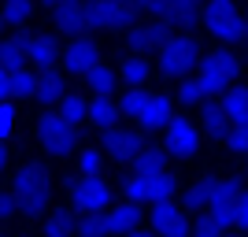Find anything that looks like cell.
Listing matches in <instances>:
<instances>
[{
    "label": "cell",
    "mask_w": 248,
    "mask_h": 237,
    "mask_svg": "<svg viewBox=\"0 0 248 237\" xmlns=\"http://www.w3.org/2000/svg\"><path fill=\"white\" fill-rule=\"evenodd\" d=\"M145 15L137 0H85V30H130Z\"/></svg>",
    "instance_id": "obj_3"
},
{
    "label": "cell",
    "mask_w": 248,
    "mask_h": 237,
    "mask_svg": "<svg viewBox=\"0 0 248 237\" xmlns=\"http://www.w3.org/2000/svg\"><path fill=\"white\" fill-rule=\"evenodd\" d=\"M4 163H8V148H4V141H0V171H4Z\"/></svg>",
    "instance_id": "obj_43"
},
{
    "label": "cell",
    "mask_w": 248,
    "mask_h": 237,
    "mask_svg": "<svg viewBox=\"0 0 248 237\" xmlns=\"http://www.w3.org/2000/svg\"><path fill=\"white\" fill-rule=\"evenodd\" d=\"M8 89L11 96H37V74L19 67V71H8Z\"/></svg>",
    "instance_id": "obj_27"
},
{
    "label": "cell",
    "mask_w": 248,
    "mask_h": 237,
    "mask_svg": "<svg viewBox=\"0 0 248 237\" xmlns=\"http://www.w3.org/2000/svg\"><path fill=\"white\" fill-rule=\"evenodd\" d=\"M211 96H215V93L204 85L200 74H197V78H186V82L178 85V100H182V104H207Z\"/></svg>",
    "instance_id": "obj_28"
},
{
    "label": "cell",
    "mask_w": 248,
    "mask_h": 237,
    "mask_svg": "<svg viewBox=\"0 0 248 237\" xmlns=\"http://www.w3.org/2000/svg\"><path fill=\"white\" fill-rule=\"evenodd\" d=\"M30 60V37L26 33H15V37H4L0 41V67L4 71H19Z\"/></svg>",
    "instance_id": "obj_17"
},
{
    "label": "cell",
    "mask_w": 248,
    "mask_h": 237,
    "mask_svg": "<svg viewBox=\"0 0 248 237\" xmlns=\"http://www.w3.org/2000/svg\"><path fill=\"white\" fill-rule=\"evenodd\" d=\"M74 230H78V237H111V226H108V215H104V211L82 215L74 222Z\"/></svg>",
    "instance_id": "obj_29"
},
{
    "label": "cell",
    "mask_w": 248,
    "mask_h": 237,
    "mask_svg": "<svg viewBox=\"0 0 248 237\" xmlns=\"http://www.w3.org/2000/svg\"><path fill=\"white\" fill-rule=\"evenodd\" d=\"M126 237H155V234H148V230H141V226H137V230H130Z\"/></svg>",
    "instance_id": "obj_42"
},
{
    "label": "cell",
    "mask_w": 248,
    "mask_h": 237,
    "mask_svg": "<svg viewBox=\"0 0 248 237\" xmlns=\"http://www.w3.org/2000/svg\"><path fill=\"white\" fill-rule=\"evenodd\" d=\"M148 93H141V89H130V93L119 100V111L126 115V119H137V111H141V104H145Z\"/></svg>",
    "instance_id": "obj_34"
},
{
    "label": "cell",
    "mask_w": 248,
    "mask_h": 237,
    "mask_svg": "<svg viewBox=\"0 0 248 237\" xmlns=\"http://www.w3.org/2000/svg\"><path fill=\"white\" fill-rule=\"evenodd\" d=\"M96 63H100V52H96V45L89 41V37H82V33H78V37H71V41H67V48H63V67H67V74L85 78Z\"/></svg>",
    "instance_id": "obj_12"
},
{
    "label": "cell",
    "mask_w": 248,
    "mask_h": 237,
    "mask_svg": "<svg viewBox=\"0 0 248 237\" xmlns=\"http://www.w3.org/2000/svg\"><path fill=\"white\" fill-rule=\"evenodd\" d=\"M222 108H226L230 123H248V85L226 89V93H222Z\"/></svg>",
    "instance_id": "obj_25"
},
{
    "label": "cell",
    "mask_w": 248,
    "mask_h": 237,
    "mask_svg": "<svg viewBox=\"0 0 248 237\" xmlns=\"http://www.w3.org/2000/svg\"><path fill=\"white\" fill-rule=\"evenodd\" d=\"M37 137H41L45 152L71 156L74 144H78V126H74L71 119H63L60 111H41V119H37Z\"/></svg>",
    "instance_id": "obj_6"
},
{
    "label": "cell",
    "mask_w": 248,
    "mask_h": 237,
    "mask_svg": "<svg viewBox=\"0 0 248 237\" xmlns=\"http://www.w3.org/2000/svg\"><path fill=\"white\" fill-rule=\"evenodd\" d=\"M200 60H204L200 41L189 37V33L167 37V45L159 48V71H163V78H186L193 67H200Z\"/></svg>",
    "instance_id": "obj_4"
},
{
    "label": "cell",
    "mask_w": 248,
    "mask_h": 237,
    "mask_svg": "<svg viewBox=\"0 0 248 237\" xmlns=\"http://www.w3.org/2000/svg\"><path fill=\"white\" fill-rule=\"evenodd\" d=\"M19 211V200H15V193H0V219H8Z\"/></svg>",
    "instance_id": "obj_39"
},
{
    "label": "cell",
    "mask_w": 248,
    "mask_h": 237,
    "mask_svg": "<svg viewBox=\"0 0 248 237\" xmlns=\"http://www.w3.org/2000/svg\"><path fill=\"white\" fill-rule=\"evenodd\" d=\"M45 237H74V219L67 211H56L45 222Z\"/></svg>",
    "instance_id": "obj_32"
},
{
    "label": "cell",
    "mask_w": 248,
    "mask_h": 237,
    "mask_svg": "<svg viewBox=\"0 0 248 237\" xmlns=\"http://www.w3.org/2000/svg\"><path fill=\"white\" fill-rule=\"evenodd\" d=\"M63 96H67V82H63V74L56 67L37 74V100L41 104H60Z\"/></svg>",
    "instance_id": "obj_19"
},
{
    "label": "cell",
    "mask_w": 248,
    "mask_h": 237,
    "mask_svg": "<svg viewBox=\"0 0 248 237\" xmlns=\"http://www.w3.org/2000/svg\"><path fill=\"white\" fill-rule=\"evenodd\" d=\"M119 104L111 100V96H93L89 100V123L100 126V130H108V126H115V119H119Z\"/></svg>",
    "instance_id": "obj_24"
},
{
    "label": "cell",
    "mask_w": 248,
    "mask_h": 237,
    "mask_svg": "<svg viewBox=\"0 0 248 237\" xmlns=\"http://www.w3.org/2000/svg\"><path fill=\"white\" fill-rule=\"evenodd\" d=\"M4 19L8 22H15V26H19V22H30L33 19V0H4Z\"/></svg>",
    "instance_id": "obj_31"
},
{
    "label": "cell",
    "mask_w": 248,
    "mask_h": 237,
    "mask_svg": "<svg viewBox=\"0 0 248 237\" xmlns=\"http://www.w3.org/2000/svg\"><path fill=\"white\" fill-rule=\"evenodd\" d=\"M170 119H174V100L167 93H148L134 123L141 126V130H163Z\"/></svg>",
    "instance_id": "obj_14"
},
{
    "label": "cell",
    "mask_w": 248,
    "mask_h": 237,
    "mask_svg": "<svg viewBox=\"0 0 248 237\" xmlns=\"http://www.w3.org/2000/svg\"><path fill=\"white\" fill-rule=\"evenodd\" d=\"M52 19H56V30L78 37L85 30V0H67L60 8H52Z\"/></svg>",
    "instance_id": "obj_16"
},
{
    "label": "cell",
    "mask_w": 248,
    "mask_h": 237,
    "mask_svg": "<svg viewBox=\"0 0 248 237\" xmlns=\"http://www.w3.org/2000/svg\"><path fill=\"white\" fill-rule=\"evenodd\" d=\"M167 37H170V26L159 22V19L134 22V26L126 30V45H130V52H137V56H145V52H159L167 45Z\"/></svg>",
    "instance_id": "obj_10"
},
{
    "label": "cell",
    "mask_w": 248,
    "mask_h": 237,
    "mask_svg": "<svg viewBox=\"0 0 248 237\" xmlns=\"http://www.w3.org/2000/svg\"><path fill=\"white\" fill-rule=\"evenodd\" d=\"M200 19H204V0H170L159 22H167L170 30H193Z\"/></svg>",
    "instance_id": "obj_15"
},
{
    "label": "cell",
    "mask_w": 248,
    "mask_h": 237,
    "mask_svg": "<svg viewBox=\"0 0 248 237\" xmlns=\"http://www.w3.org/2000/svg\"><path fill=\"white\" fill-rule=\"evenodd\" d=\"M60 4H67V0H45V8H60Z\"/></svg>",
    "instance_id": "obj_44"
},
{
    "label": "cell",
    "mask_w": 248,
    "mask_h": 237,
    "mask_svg": "<svg viewBox=\"0 0 248 237\" xmlns=\"http://www.w3.org/2000/svg\"><path fill=\"white\" fill-rule=\"evenodd\" d=\"M152 234L155 237H189V219L174 200H159L152 207Z\"/></svg>",
    "instance_id": "obj_13"
},
{
    "label": "cell",
    "mask_w": 248,
    "mask_h": 237,
    "mask_svg": "<svg viewBox=\"0 0 248 237\" xmlns=\"http://www.w3.org/2000/svg\"><path fill=\"white\" fill-rule=\"evenodd\" d=\"M11 130H15V108H11V104H0V141L11 137Z\"/></svg>",
    "instance_id": "obj_38"
},
{
    "label": "cell",
    "mask_w": 248,
    "mask_h": 237,
    "mask_svg": "<svg viewBox=\"0 0 248 237\" xmlns=\"http://www.w3.org/2000/svg\"><path fill=\"white\" fill-rule=\"evenodd\" d=\"M108 226H111V234H130V230L141 226V204H134V200H126V204L111 207L108 211Z\"/></svg>",
    "instance_id": "obj_18"
},
{
    "label": "cell",
    "mask_w": 248,
    "mask_h": 237,
    "mask_svg": "<svg viewBox=\"0 0 248 237\" xmlns=\"http://www.w3.org/2000/svg\"><path fill=\"white\" fill-rule=\"evenodd\" d=\"M78 167H82V174H100V167H104L100 148H85V152L78 156Z\"/></svg>",
    "instance_id": "obj_35"
},
{
    "label": "cell",
    "mask_w": 248,
    "mask_h": 237,
    "mask_svg": "<svg viewBox=\"0 0 248 237\" xmlns=\"http://www.w3.org/2000/svg\"><path fill=\"white\" fill-rule=\"evenodd\" d=\"M30 60L37 63L41 71L56 67V60H60V45H56V37H48V33H37V37H30Z\"/></svg>",
    "instance_id": "obj_23"
},
{
    "label": "cell",
    "mask_w": 248,
    "mask_h": 237,
    "mask_svg": "<svg viewBox=\"0 0 248 237\" xmlns=\"http://www.w3.org/2000/svg\"><path fill=\"white\" fill-rule=\"evenodd\" d=\"M141 148H145L141 130H126V126H108L104 130V152L111 156L115 163H134Z\"/></svg>",
    "instance_id": "obj_9"
},
{
    "label": "cell",
    "mask_w": 248,
    "mask_h": 237,
    "mask_svg": "<svg viewBox=\"0 0 248 237\" xmlns=\"http://www.w3.org/2000/svg\"><path fill=\"white\" fill-rule=\"evenodd\" d=\"M204 26L222 45L248 41V19H241L237 0H204Z\"/></svg>",
    "instance_id": "obj_2"
},
{
    "label": "cell",
    "mask_w": 248,
    "mask_h": 237,
    "mask_svg": "<svg viewBox=\"0 0 248 237\" xmlns=\"http://www.w3.org/2000/svg\"><path fill=\"white\" fill-rule=\"evenodd\" d=\"M4 22H8V19H4V11H0V30H4Z\"/></svg>",
    "instance_id": "obj_45"
},
{
    "label": "cell",
    "mask_w": 248,
    "mask_h": 237,
    "mask_svg": "<svg viewBox=\"0 0 248 237\" xmlns=\"http://www.w3.org/2000/svg\"><path fill=\"white\" fill-rule=\"evenodd\" d=\"M60 115H63V119H71V123L78 126V123H82V119H89V104H85L82 96L67 93V96H63V100H60Z\"/></svg>",
    "instance_id": "obj_30"
},
{
    "label": "cell",
    "mask_w": 248,
    "mask_h": 237,
    "mask_svg": "<svg viewBox=\"0 0 248 237\" xmlns=\"http://www.w3.org/2000/svg\"><path fill=\"white\" fill-rule=\"evenodd\" d=\"M126 200H134V204H159V200H170L178 193V178L170 171H159V174H130L126 178Z\"/></svg>",
    "instance_id": "obj_5"
},
{
    "label": "cell",
    "mask_w": 248,
    "mask_h": 237,
    "mask_svg": "<svg viewBox=\"0 0 248 237\" xmlns=\"http://www.w3.org/2000/svg\"><path fill=\"white\" fill-rule=\"evenodd\" d=\"M167 156L170 152H167L163 144H145L134 159V171L137 174H159V171H167Z\"/></svg>",
    "instance_id": "obj_22"
},
{
    "label": "cell",
    "mask_w": 248,
    "mask_h": 237,
    "mask_svg": "<svg viewBox=\"0 0 248 237\" xmlns=\"http://www.w3.org/2000/svg\"><path fill=\"white\" fill-rule=\"evenodd\" d=\"M222 141H226V148L248 156V123H233V126L226 130V137H222Z\"/></svg>",
    "instance_id": "obj_33"
},
{
    "label": "cell",
    "mask_w": 248,
    "mask_h": 237,
    "mask_svg": "<svg viewBox=\"0 0 248 237\" xmlns=\"http://www.w3.org/2000/svg\"><path fill=\"white\" fill-rule=\"evenodd\" d=\"M189 237H222V230L215 226L211 215H204V219H197V222L189 226Z\"/></svg>",
    "instance_id": "obj_36"
},
{
    "label": "cell",
    "mask_w": 248,
    "mask_h": 237,
    "mask_svg": "<svg viewBox=\"0 0 248 237\" xmlns=\"http://www.w3.org/2000/svg\"><path fill=\"white\" fill-rule=\"evenodd\" d=\"M11 193L19 200L22 215L37 219V215H45V207H48V200H52V174L41 163H26V167L15 171V189H11Z\"/></svg>",
    "instance_id": "obj_1"
},
{
    "label": "cell",
    "mask_w": 248,
    "mask_h": 237,
    "mask_svg": "<svg viewBox=\"0 0 248 237\" xmlns=\"http://www.w3.org/2000/svg\"><path fill=\"white\" fill-rule=\"evenodd\" d=\"M148 74H152V67H148L145 56H137V52H130L123 63H119V78H123L130 89H137V85L148 82Z\"/></svg>",
    "instance_id": "obj_21"
},
{
    "label": "cell",
    "mask_w": 248,
    "mask_h": 237,
    "mask_svg": "<svg viewBox=\"0 0 248 237\" xmlns=\"http://www.w3.org/2000/svg\"><path fill=\"white\" fill-rule=\"evenodd\" d=\"M170 156H178V159H193L197 156V148H200V130L189 119H170L167 123V144H163Z\"/></svg>",
    "instance_id": "obj_11"
},
{
    "label": "cell",
    "mask_w": 248,
    "mask_h": 237,
    "mask_svg": "<svg viewBox=\"0 0 248 237\" xmlns=\"http://www.w3.org/2000/svg\"><path fill=\"white\" fill-rule=\"evenodd\" d=\"M186 207H204L207 211V182H197V186L186 189Z\"/></svg>",
    "instance_id": "obj_37"
},
{
    "label": "cell",
    "mask_w": 248,
    "mask_h": 237,
    "mask_svg": "<svg viewBox=\"0 0 248 237\" xmlns=\"http://www.w3.org/2000/svg\"><path fill=\"white\" fill-rule=\"evenodd\" d=\"M115 78H119V74H115L111 67H108V63H96L93 71L85 74V82H89V89H93L96 96H111V89H115Z\"/></svg>",
    "instance_id": "obj_26"
},
{
    "label": "cell",
    "mask_w": 248,
    "mask_h": 237,
    "mask_svg": "<svg viewBox=\"0 0 248 237\" xmlns=\"http://www.w3.org/2000/svg\"><path fill=\"white\" fill-rule=\"evenodd\" d=\"M197 71H200V78H204V85L211 93H222V89L241 74V56L230 52V48H215V52H207L204 60H200Z\"/></svg>",
    "instance_id": "obj_7"
},
{
    "label": "cell",
    "mask_w": 248,
    "mask_h": 237,
    "mask_svg": "<svg viewBox=\"0 0 248 237\" xmlns=\"http://www.w3.org/2000/svg\"><path fill=\"white\" fill-rule=\"evenodd\" d=\"M200 126H204L211 137H226V130H230V115H226V108L222 104H215V100H207V104H200Z\"/></svg>",
    "instance_id": "obj_20"
},
{
    "label": "cell",
    "mask_w": 248,
    "mask_h": 237,
    "mask_svg": "<svg viewBox=\"0 0 248 237\" xmlns=\"http://www.w3.org/2000/svg\"><path fill=\"white\" fill-rule=\"evenodd\" d=\"M237 226H245V230H248V189L237 196Z\"/></svg>",
    "instance_id": "obj_40"
},
{
    "label": "cell",
    "mask_w": 248,
    "mask_h": 237,
    "mask_svg": "<svg viewBox=\"0 0 248 237\" xmlns=\"http://www.w3.org/2000/svg\"><path fill=\"white\" fill-rule=\"evenodd\" d=\"M71 204L82 215H96L104 207H111V186L104 182V174H82L71 186Z\"/></svg>",
    "instance_id": "obj_8"
},
{
    "label": "cell",
    "mask_w": 248,
    "mask_h": 237,
    "mask_svg": "<svg viewBox=\"0 0 248 237\" xmlns=\"http://www.w3.org/2000/svg\"><path fill=\"white\" fill-rule=\"evenodd\" d=\"M8 96H11V89H8V71L0 67V104L8 100Z\"/></svg>",
    "instance_id": "obj_41"
}]
</instances>
